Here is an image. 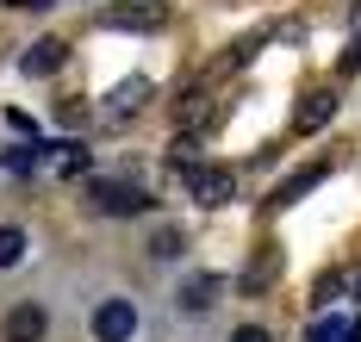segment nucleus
Segmentation results:
<instances>
[{
    "label": "nucleus",
    "instance_id": "f257e3e1",
    "mask_svg": "<svg viewBox=\"0 0 361 342\" xmlns=\"http://www.w3.org/2000/svg\"><path fill=\"white\" fill-rule=\"evenodd\" d=\"M87 193H94V212H100V218H137L149 205V193L131 187V181H94Z\"/></svg>",
    "mask_w": 361,
    "mask_h": 342
},
{
    "label": "nucleus",
    "instance_id": "f03ea898",
    "mask_svg": "<svg viewBox=\"0 0 361 342\" xmlns=\"http://www.w3.org/2000/svg\"><path fill=\"white\" fill-rule=\"evenodd\" d=\"M180 181H187V193H193L200 205H231V193H237V175H231V168H212V162H193Z\"/></svg>",
    "mask_w": 361,
    "mask_h": 342
},
{
    "label": "nucleus",
    "instance_id": "7ed1b4c3",
    "mask_svg": "<svg viewBox=\"0 0 361 342\" xmlns=\"http://www.w3.org/2000/svg\"><path fill=\"white\" fill-rule=\"evenodd\" d=\"M112 32H162L169 25V0H118L106 13Z\"/></svg>",
    "mask_w": 361,
    "mask_h": 342
},
{
    "label": "nucleus",
    "instance_id": "20e7f679",
    "mask_svg": "<svg viewBox=\"0 0 361 342\" xmlns=\"http://www.w3.org/2000/svg\"><path fill=\"white\" fill-rule=\"evenodd\" d=\"M137 336V305L131 299H106L94 311V342H131Z\"/></svg>",
    "mask_w": 361,
    "mask_h": 342
},
{
    "label": "nucleus",
    "instance_id": "39448f33",
    "mask_svg": "<svg viewBox=\"0 0 361 342\" xmlns=\"http://www.w3.org/2000/svg\"><path fill=\"white\" fill-rule=\"evenodd\" d=\"M44 330H50V311H44V305H13L6 324H0L6 342H44Z\"/></svg>",
    "mask_w": 361,
    "mask_h": 342
},
{
    "label": "nucleus",
    "instance_id": "423d86ee",
    "mask_svg": "<svg viewBox=\"0 0 361 342\" xmlns=\"http://www.w3.org/2000/svg\"><path fill=\"white\" fill-rule=\"evenodd\" d=\"M218 286H224L218 274H187V280H180V293H175V305L200 317V311H212V305H218Z\"/></svg>",
    "mask_w": 361,
    "mask_h": 342
},
{
    "label": "nucleus",
    "instance_id": "0eeeda50",
    "mask_svg": "<svg viewBox=\"0 0 361 342\" xmlns=\"http://www.w3.org/2000/svg\"><path fill=\"white\" fill-rule=\"evenodd\" d=\"M63 56H69V44H63V38H37L32 50L19 56V69H25V75H56V69H63Z\"/></svg>",
    "mask_w": 361,
    "mask_h": 342
},
{
    "label": "nucleus",
    "instance_id": "6e6552de",
    "mask_svg": "<svg viewBox=\"0 0 361 342\" xmlns=\"http://www.w3.org/2000/svg\"><path fill=\"white\" fill-rule=\"evenodd\" d=\"M330 113H336V94L318 87V94H305V106H299V131H324Z\"/></svg>",
    "mask_w": 361,
    "mask_h": 342
},
{
    "label": "nucleus",
    "instance_id": "1a4fd4ad",
    "mask_svg": "<svg viewBox=\"0 0 361 342\" xmlns=\"http://www.w3.org/2000/svg\"><path fill=\"white\" fill-rule=\"evenodd\" d=\"M274 274H281V249H262V255L250 262V274H243V293H262Z\"/></svg>",
    "mask_w": 361,
    "mask_h": 342
},
{
    "label": "nucleus",
    "instance_id": "9d476101",
    "mask_svg": "<svg viewBox=\"0 0 361 342\" xmlns=\"http://www.w3.org/2000/svg\"><path fill=\"white\" fill-rule=\"evenodd\" d=\"M144 100H149V81L144 75H131L125 87H112V113H137Z\"/></svg>",
    "mask_w": 361,
    "mask_h": 342
},
{
    "label": "nucleus",
    "instance_id": "9b49d317",
    "mask_svg": "<svg viewBox=\"0 0 361 342\" xmlns=\"http://www.w3.org/2000/svg\"><path fill=\"white\" fill-rule=\"evenodd\" d=\"M19 262H25V230L0 224V267H19Z\"/></svg>",
    "mask_w": 361,
    "mask_h": 342
},
{
    "label": "nucleus",
    "instance_id": "f8f14e48",
    "mask_svg": "<svg viewBox=\"0 0 361 342\" xmlns=\"http://www.w3.org/2000/svg\"><path fill=\"white\" fill-rule=\"evenodd\" d=\"M318 181H324V168H299V175H293V181H287V187L274 193V205H293L299 193H312V187H318Z\"/></svg>",
    "mask_w": 361,
    "mask_h": 342
},
{
    "label": "nucleus",
    "instance_id": "ddd939ff",
    "mask_svg": "<svg viewBox=\"0 0 361 342\" xmlns=\"http://www.w3.org/2000/svg\"><path fill=\"white\" fill-rule=\"evenodd\" d=\"M149 255H156V262H175L180 255V230H156V236H149Z\"/></svg>",
    "mask_w": 361,
    "mask_h": 342
},
{
    "label": "nucleus",
    "instance_id": "4468645a",
    "mask_svg": "<svg viewBox=\"0 0 361 342\" xmlns=\"http://www.w3.org/2000/svg\"><path fill=\"white\" fill-rule=\"evenodd\" d=\"M349 330H355L349 317H324V324L312 330V342H343V336H349Z\"/></svg>",
    "mask_w": 361,
    "mask_h": 342
},
{
    "label": "nucleus",
    "instance_id": "2eb2a0df",
    "mask_svg": "<svg viewBox=\"0 0 361 342\" xmlns=\"http://www.w3.org/2000/svg\"><path fill=\"white\" fill-rule=\"evenodd\" d=\"M81 168H87V150L63 144V156H56V175H81Z\"/></svg>",
    "mask_w": 361,
    "mask_h": 342
},
{
    "label": "nucleus",
    "instance_id": "dca6fc26",
    "mask_svg": "<svg viewBox=\"0 0 361 342\" xmlns=\"http://www.w3.org/2000/svg\"><path fill=\"white\" fill-rule=\"evenodd\" d=\"M169 162L187 175V168H193V144H187V137H175V144H169Z\"/></svg>",
    "mask_w": 361,
    "mask_h": 342
},
{
    "label": "nucleus",
    "instance_id": "f3484780",
    "mask_svg": "<svg viewBox=\"0 0 361 342\" xmlns=\"http://www.w3.org/2000/svg\"><path fill=\"white\" fill-rule=\"evenodd\" d=\"M6 168H19V175H32V168H37V150H13V156H6Z\"/></svg>",
    "mask_w": 361,
    "mask_h": 342
},
{
    "label": "nucleus",
    "instance_id": "a211bd4d",
    "mask_svg": "<svg viewBox=\"0 0 361 342\" xmlns=\"http://www.w3.org/2000/svg\"><path fill=\"white\" fill-rule=\"evenodd\" d=\"M231 342H274V336H268L262 324H243V330H237V336H231Z\"/></svg>",
    "mask_w": 361,
    "mask_h": 342
},
{
    "label": "nucleus",
    "instance_id": "6ab92c4d",
    "mask_svg": "<svg viewBox=\"0 0 361 342\" xmlns=\"http://www.w3.org/2000/svg\"><path fill=\"white\" fill-rule=\"evenodd\" d=\"M349 32H355V38H361V0H355V13H349Z\"/></svg>",
    "mask_w": 361,
    "mask_h": 342
},
{
    "label": "nucleus",
    "instance_id": "aec40b11",
    "mask_svg": "<svg viewBox=\"0 0 361 342\" xmlns=\"http://www.w3.org/2000/svg\"><path fill=\"white\" fill-rule=\"evenodd\" d=\"M343 342H361V324H355V330H349V336H343Z\"/></svg>",
    "mask_w": 361,
    "mask_h": 342
}]
</instances>
